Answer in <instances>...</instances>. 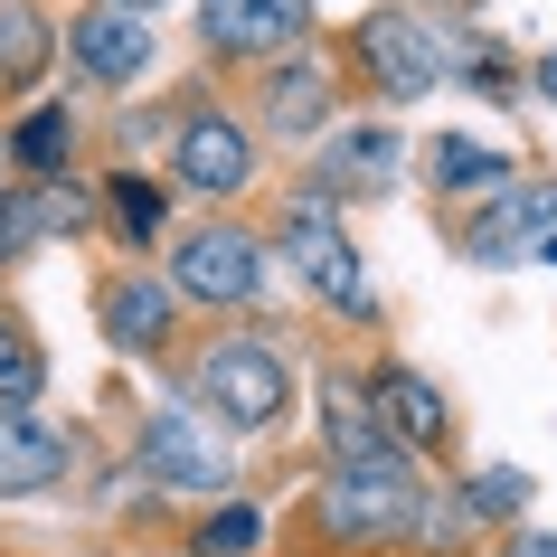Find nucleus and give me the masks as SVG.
Listing matches in <instances>:
<instances>
[{"instance_id": "obj_1", "label": "nucleus", "mask_w": 557, "mask_h": 557, "mask_svg": "<svg viewBox=\"0 0 557 557\" xmlns=\"http://www.w3.org/2000/svg\"><path fill=\"white\" fill-rule=\"evenodd\" d=\"M199 387H208V407H218V425H274L284 397H294L284 359L264 350V341H218L199 359Z\"/></svg>"}, {"instance_id": "obj_2", "label": "nucleus", "mask_w": 557, "mask_h": 557, "mask_svg": "<svg viewBox=\"0 0 557 557\" xmlns=\"http://www.w3.org/2000/svg\"><path fill=\"white\" fill-rule=\"evenodd\" d=\"M284 256H294V274H312V294H322V302H341V312H369V274H359L350 236L331 227V208H322V199H302L294 218H284Z\"/></svg>"}, {"instance_id": "obj_3", "label": "nucleus", "mask_w": 557, "mask_h": 557, "mask_svg": "<svg viewBox=\"0 0 557 557\" xmlns=\"http://www.w3.org/2000/svg\"><path fill=\"white\" fill-rule=\"evenodd\" d=\"M322 510H331V529H341V539H397V529L425 520V510H416L407 463H397V472H331Z\"/></svg>"}, {"instance_id": "obj_4", "label": "nucleus", "mask_w": 557, "mask_h": 557, "mask_svg": "<svg viewBox=\"0 0 557 557\" xmlns=\"http://www.w3.org/2000/svg\"><path fill=\"white\" fill-rule=\"evenodd\" d=\"M143 472L151 482H171V492H218L227 482V444L189 425V416H151L143 425Z\"/></svg>"}, {"instance_id": "obj_5", "label": "nucleus", "mask_w": 557, "mask_h": 557, "mask_svg": "<svg viewBox=\"0 0 557 557\" xmlns=\"http://www.w3.org/2000/svg\"><path fill=\"white\" fill-rule=\"evenodd\" d=\"M180 284H189L199 302H256V284H264L256 236H236V227H199L189 246H180Z\"/></svg>"}, {"instance_id": "obj_6", "label": "nucleus", "mask_w": 557, "mask_h": 557, "mask_svg": "<svg viewBox=\"0 0 557 557\" xmlns=\"http://www.w3.org/2000/svg\"><path fill=\"white\" fill-rule=\"evenodd\" d=\"M66 58L86 66L95 86H133V76L151 66V29H143V20H123V10H86V20L66 29Z\"/></svg>"}, {"instance_id": "obj_7", "label": "nucleus", "mask_w": 557, "mask_h": 557, "mask_svg": "<svg viewBox=\"0 0 557 557\" xmlns=\"http://www.w3.org/2000/svg\"><path fill=\"white\" fill-rule=\"evenodd\" d=\"M66 463H76V444L58 425H38L29 407H0V492H48L66 482Z\"/></svg>"}, {"instance_id": "obj_8", "label": "nucleus", "mask_w": 557, "mask_h": 557, "mask_svg": "<svg viewBox=\"0 0 557 557\" xmlns=\"http://www.w3.org/2000/svg\"><path fill=\"white\" fill-rule=\"evenodd\" d=\"M359 48H369V76H379L387 95H425L444 76V58H435V38L416 29L407 10H387V20H369V38H359Z\"/></svg>"}, {"instance_id": "obj_9", "label": "nucleus", "mask_w": 557, "mask_h": 557, "mask_svg": "<svg viewBox=\"0 0 557 557\" xmlns=\"http://www.w3.org/2000/svg\"><path fill=\"white\" fill-rule=\"evenodd\" d=\"M246 161H256V151H246V133H236V123H218V114H189V123H180V180H189V189H208V199H218V189H236V180H246Z\"/></svg>"}, {"instance_id": "obj_10", "label": "nucleus", "mask_w": 557, "mask_h": 557, "mask_svg": "<svg viewBox=\"0 0 557 557\" xmlns=\"http://www.w3.org/2000/svg\"><path fill=\"white\" fill-rule=\"evenodd\" d=\"M199 20H208V38H218V48L264 58V48H284V38L302 29V0H208Z\"/></svg>"}, {"instance_id": "obj_11", "label": "nucleus", "mask_w": 557, "mask_h": 557, "mask_svg": "<svg viewBox=\"0 0 557 557\" xmlns=\"http://www.w3.org/2000/svg\"><path fill=\"white\" fill-rule=\"evenodd\" d=\"M322 407H331V444H341V472H397V444H387L379 416L359 407V387H350V379H331V387H322Z\"/></svg>"}, {"instance_id": "obj_12", "label": "nucleus", "mask_w": 557, "mask_h": 557, "mask_svg": "<svg viewBox=\"0 0 557 557\" xmlns=\"http://www.w3.org/2000/svg\"><path fill=\"white\" fill-rule=\"evenodd\" d=\"M369 416L387 425V444H435V435H444V397H435L425 379H407V369H379Z\"/></svg>"}, {"instance_id": "obj_13", "label": "nucleus", "mask_w": 557, "mask_h": 557, "mask_svg": "<svg viewBox=\"0 0 557 557\" xmlns=\"http://www.w3.org/2000/svg\"><path fill=\"white\" fill-rule=\"evenodd\" d=\"M482 246H492V256H539V264H557V189H510L500 218L482 227Z\"/></svg>"}, {"instance_id": "obj_14", "label": "nucleus", "mask_w": 557, "mask_h": 557, "mask_svg": "<svg viewBox=\"0 0 557 557\" xmlns=\"http://www.w3.org/2000/svg\"><path fill=\"white\" fill-rule=\"evenodd\" d=\"M104 331H114V350H151V341L171 331V284H151V274H123L114 294H104Z\"/></svg>"}, {"instance_id": "obj_15", "label": "nucleus", "mask_w": 557, "mask_h": 557, "mask_svg": "<svg viewBox=\"0 0 557 557\" xmlns=\"http://www.w3.org/2000/svg\"><path fill=\"white\" fill-rule=\"evenodd\" d=\"M38 66H48V29H38V10L0 0V86H29Z\"/></svg>"}, {"instance_id": "obj_16", "label": "nucleus", "mask_w": 557, "mask_h": 557, "mask_svg": "<svg viewBox=\"0 0 557 557\" xmlns=\"http://www.w3.org/2000/svg\"><path fill=\"white\" fill-rule=\"evenodd\" d=\"M435 180L444 189H500L510 171H500L492 151H472V143H435Z\"/></svg>"}, {"instance_id": "obj_17", "label": "nucleus", "mask_w": 557, "mask_h": 557, "mask_svg": "<svg viewBox=\"0 0 557 557\" xmlns=\"http://www.w3.org/2000/svg\"><path fill=\"white\" fill-rule=\"evenodd\" d=\"M104 199H114L123 236H161V218H171V199H161V189H151V180H114V189H104Z\"/></svg>"}, {"instance_id": "obj_18", "label": "nucleus", "mask_w": 557, "mask_h": 557, "mask_svg": "<svg viewBox=\"0 0 557 557\" xmlns=\"http://www.w3.org/2000/svg\"><path fill=\"white\" fill-rule=\"evenodd\" d=\"M38 379H48V369H38V350L20 341V331H0V407H29Z\"/></svg>"}, {"instance_id": "obj_19", "label": "nucleus", "mask_w": 557, "mask_h": 557, "mask_svg": "<svg viewBox=\"0 0 557 557\" xmlns=\"http://www.w3.org/2000/svg\"><path fill=\"white\" fill-rule=\"evenodd\" d=\"M331 171H341V180H387V171H397V133H350Z\"/></svg>"}, {"instance_id": "obj_20", "label": "nucleus", "mask_w": 557, "mask_h": 557, "mask_svg": "<svg viewBox=\"0 0 557 557\" xmlns=\"http://www.w3.org/2000/svg\"><path fill=\"white\" fill-rule=\"evenodd\" d=\"M20 161H29V171H58V161H66V114H29V133H20Z\"/></svg>"}, {"instance_id": "obj_21", "label": "nucleus", "mask_w": 557, "mask_h": 557, "mask_svg": "<svg viewBox=\"0 0 557 557\" xmlns=\"http://www.w3.org/2000/svg\"><path fill=\"white\" fill-rule=\"evenodd\" d=\"M274 114H284V133H312V114H322V76H284V86H274Z\"/></svg>"}, {"instance_id": "obj_22", "label": "nucleus", "mask_w": 557, "mask_h": 557, "mask_svg": "<svg viewBox=\"0 0 557 557\" xmlns=\"http://www.w3.org/2000/svg\"><path fill=\"white\" fill-rule=\"evenodd\" d=\"M520 500H529V472H482V482H472V510H482V520H510Z\"/></svg>"}, {"instance_id": "obj_23", "label": "nucleus", "mask_w": 557, "mask_h": 557, "mask_svg": "<svg viewBox=\"0 0 557 557\" xmlns=\"http://www.w3.org/2000/svg\"><path fill=\"white\" fill-rule=\"evenodd\" d=\"M199 548L208 557H246V548H256V510H218V520L199 529Z\"/></svg>"}, {"instance_id": "obj_24", "label": "nucleus", "mask_w": 557, "mask_h": 557, "mask_svg": "<svg viewBox=\"0 0 557 557\" xmlns=\"http://www.w3.org/2000/svg\"><path fill=\"white\" fill-rule=\"evenodd\" d=\"M38 218H48V208L38 199H0V256H20V246H29V227Z\"/></svg>"}, {"instance_id": "obj_25", "label": "nucleus", "mask_w": 557, "mask_h": 557, "mask_svg": "<svg viewBox=\"0 0 557 557\" xmlns=\"http://www.w3.org/2000/svg\"><path fill=\"white\" fill-rule=\"evenodd\" d=\"M104 10H123V20H151V10H161V0H104Z\"/></svg>"}, {"instance_id": "obj_26", "label": "nucleus", "mask_w": 557, "mask_h": 557, "mask_svg": "<svg viewBox=\"0 0 557 557\" xmlns=\"http://www.w3.org/2000/svg\"><path fill=\"white\" fill-rule=\"evenodd\" d=\"M520 557H557V539H539V529H529V539H520Z\"/></svg>"}, {"instance_id": "obj_27", "label": "nucleus", "mask_w": 557, "mask_h": 557, "mask_svg": "<svg viewBox=\"0 0 557 557\" xmlns=\"http://www.w3.org/2000/svg\"><path fill=\"white\" fill-rule=\"evenodd\" d=\"M539 86H548V95H557V58H548V66H539Z\"/></svg>"}]
</instances>
